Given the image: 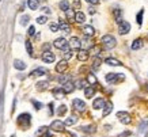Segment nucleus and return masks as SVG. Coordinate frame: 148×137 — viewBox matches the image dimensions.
<instances>
[{"mask_svg":"<svg viewBox=\"0 0 148 137\" xmlns=\"http://www.w3.org/2000/svg\"><path fill=\"white\" fill-rule=\"evenodd\" d=\"M101 42H102V45L106 49H113L114 46H116V44H117L116 38H114L112 34H106V36H103L102 40H101Z\"/></svg>","mask_w":148,"mask_h":137,"instance_id":"nucleus-1","label":"nucleus"},{"mask_svg":"<svg viewBox=\"0 0 148 137\" xmlns=\"http://www.w3.org/2000/svg\"><path fill=\"white\" fill-rule=\"evenodd\" d=\"M54 48L56 49H61V50H68V46H69V42H68L65 38H57V40L53 42Z\"/></svg>","mask_w":148,"mask_h":137,"instance_id":"nucleus-2","label":"nucleus"},{"mask_svg":"<svg viewBox=\"0 0 148 137\" xmlns=\"http://www.w3.org/2000/svg\"><path fill=\"white\" fill-rule=\"evenodd\" d=\"M121 80H124V76L121 73H108L106 75V82L110 84H116Z\"/></svg>","mask_w":148,"mask_h":137,"instance_id":"nucleus-3","label":"nucleus"},{"mask_svg":"<svg viewBox=\"0 0 148 137\" xmlns=\"http://www.w3.org/2000/svg\"><path fill=\"white\" fill-rule=\"evenodd\" d=\"M117 118L120 119L124 125H129L132 122V118H130V115L126 111H118L117 113Z\"/></svg>","mask_w":148,"mask_h":137,"instance_id":"nucleus-4","label":"nucleus"},{"mask_svg":"<svg viewBox=\"0 0 148 137\" xmlns=\"http://www.w3.org/2000/svg\"><path fill=\"white\" fill-rule=\"evenodd\" d=\"M18 124L21 125V126H23V128H27V126L30 125V114H27V113L21 114L18 117Z\"/></svg>","mask_w":148,"mask_h":137,"instance_id":"nucleus-5","label":"nucleus"},{"mask_svg":"<svg viewBox=\"0 0 148 137\" xmlns=\"http://www.w3.org/2000/svg\"><path fill=\"white\" fill-rule=\"evenodd\" d=\"M50 129L54 130V132H64V129H65V124H64L63 121H53L52 124H50Z\"/></svg>","mask_w":148,"mask_h":137,"instance_id":"nucleus-6","label":"nucleus"},{"mask_svg":"<svg viewBox=\"0 0 148 137\" xmlns=\"http://www.w3.org/2000/svg\"><path fill=\"white\" fill-rule=\"evenodd\" d=\"M72 106H73V109L76 111H79V113H83V111L86 110V103L82 99H73L72 101Z\"/></svg>","mask_w":148,"mask_h":137,"instance_id":"nucleus-7","label":"nucleus"},{"mask_svg":"<svg viewBox=\"0 0 148 137\" xmlns=\"http://www.w3.org/2000/svg\"><path fill=\"white\" fill-rule=\"evenodd\" d=\"M69 48L75 49V50H80L82 48V41L77 38V37H72L69 40Z\"/></svg>","mask_w":148,"mask_h":137,"instance_id":"nucleus-8","label":"nucleus"},{"mask_svg":"<svg viewBox=\"0 0 148 137\" xmlns=\"http://www.w3.org/2000/svg\"><path fill=\"white\" fill-rule=\"evenodd\" d=\"M129 30H130L129 22L122 21V22L120 23V27H118V33H120V34H126V33H129Z\"/></svg>","mask_w":148,"mask_h":137,"instance_id":"nucleus-9","label":"nucleus"},{"mask_svg":"<svg viewBox=\"0 0 148 137\" xmlns=\"http://www.w3.org/2000/svg\"><path fill=\"white\" fill-rule=\"evenodd\" d=\"M106 106V102L103 98H97L94 102H92V107H94L95 110H99V109H103V107Z\"/></svg>","mask_w":148,"mask_h":137,"instance_id":"nucleus-10","label":"nucleus"},{"mask_svg":"<svg viewBox=\"0 0 148 137\" xmlns=\"http://www.w3.org/2000/svg\"><path fill=\"white\" fill-rule=\"evenodd\" d=\"M88 57H90V52H88V50L80 49V50L77 52V60H79V61H86V60H88Z\"/></svg>","mask_w":148,"mask_h":137,"instance_id":"nucleus-11","label":"nucleus"},{"mask_svg":"<svg viewBox=\"0 0 148 137\" xmlns=\"http://www.w3.org/2000/svg\"><path fill=\"white\" fill-rule=\"evenodd\" d=\"M67 68H68L67 60H61L58 64H56V72H58V73H63L64 71H67Z\"/></svg>","mask_w":148,"mask_h":137,"instance_id":"nucleus-12","label":"nucleus"},{"mask_svg":"<svg viewBox=\"0 0 148 137\" xmlns=\"http://www.w3.org/2000/svg\"><path fill=\"white\" fill-rule=\"evenodd\" d=\"M42 60L45 62H53L54 60H56V56H54L52 52L48 50V52H44V53H42Z\"/></svg>","mask_w":148,"mask_h":137,"instance_id":"nucleus-13","label":"nucleus"},{"mask_svg":"<svg viewBox=\"0 0 148 137\" xmlns=\"http://www.w3.org/2000/svg\"><path fill=\"white\" fill-rule=\"evenodd\" d=\"M83 33H84L86 37H92L95 34V30L92 26H88V25H87V26L83 27Z\"/></svg>","mask_w":148,"mask_h":137,"instance_id":"nucleus-14","label":"nucleus"},{"mask_svg":"<svg viewBox=\"0 0 148 137\" xmlns=\"http://www.w3.org/2000/svg\"><path fill=\"white\" fill-rule=\"evenodd\" d=\"M76 88L75 87V84L72 83V82H68V83H65V84H63V90L65 91V94H69V92H72L73 90Z\"/></svg>","mask_w":148,"mask_h":137,"instance_id":"nucleus-15","label":"nucleus"},{"mask_svg":"<svg viewBox=\"0 0 148 137\" xmlns=\"http://www.w3.org/2000/svg\"><path fill=\"white\" fill-rule=\"evenodd\" d=\"M105 62H106L108 65H110V66H120V65H121V62L118 61L117 58H113V57L106 58V60H105Z\"/></svg>","mask_w":148,"mask_h":137,"instance_id":"nucleus-16","label":"nucleus"},{"mask_svg":"<svg viewBox=\"0 0 148 137\" xmlns=\"http://www.w3.org/2000/svg\"><path fill=\"white\" fill-rule=\"evenodd\" d=\"M94 94H95V88L94 87H91V86H88V87H86L84 88V95H86V98H92L94 97Z\"/></svg>","mask_w":148,"mask_h":137,"instance_id":"nucleus-17","label":"nucleus"},{"mask_svg":"<svg viewBox=\"0 0 148 137\" xmlns=\"http://www.w3.org/2000/svg\"><path fill=\"white\" fill-rule=\"evenodd\" d=\"M53 95H54V98L61 99V98H64V95H65V91L63 90V87H61V88H54L53 90Z\"/></svg>","mask_w":148,"mask_h":137,"instance_id":"nucleus-18","label":"nucleus"},{"mask_svg":"<svg viewBox=\"0 0 148 137\" xmlns=\"http://www.w3.org/2000/svg\"><path fill=\"white\" fill-rule=\"evenodd\" d=\"M58 26H60V30L64 31V33H69V31H71V26H69L65 21H61V22L58 23Z\"/></svg>","mask_w":148,"mask_h":137,"instance_id":"nucleus-19","label":"nucleus"},{"mask_svg":"<svg viewBox=\"0 0 148 137\" xmlns=\"http://www.w3.org/2000/svg\"><path fill=\"white\" fill-rule=\"evenodd\" d=\"M101 64H102V60H101V57H99V56H95L94 57V60H92V69H95V71H97V69H99V66H101Z\"/></svg>","mask_w":148,"mask_h":137,"instance_id":"nucleus-20","label":"nucleus"},{"mask_svg":"<svg viewBox=\"0 0 148 137\" xmlns=\"http://www.w3.org/2000/svg\"><path fill=\"white\" fill-rule=\"evenodd\" d=\"M46 68H37V69H34V71L30 73L32 76H42V75H45L46 73Z\"/></svg>","mask_w":148,"mask_h":137,"instance_id":"nucleus-21","label":"nucleus"},{"mask_svg":"<svg viewBox=\"0 0 148 137\" xmlns=\"http://www.w3.org/2000/svg\"><path fill=\"white\" fill-rule=\"evenodd\" d=\"M27 5L30 10H37L40 7V0H29L27 1Z\"/></svg>","mask_w":148,"mask_h":137,"instance_id":"nucleus-22","label":"nucleus"},{"mask_svg":"<svg viewBox=\"0 0 148 137\" xmlns=\"http://www.w3.org/2000/svg\"><path fill=\"white\" fill-rule=\"evenodd\" d=\"M75 18H76V12L73 11V10H68L67 11V19L69 22H75Z\"/></svg>","mask_w":148,"mask_h":137,"instance_id":"nucleus-23","label":"nucleus"},{"mask_svg":"<svg viewBox=\"0 0 148 137\" xmlns=\"http://www.w3.org/2000/svg\"><path fill=\"white\" fill-rule=\"evenodd\" d=\"M14 66H15L16 69H19V71H23V69L26 68V64L23 61H21V60H15V61H14Z\"/></svg>","mask_w":148,"mask_h":137,"instance_id":"nucleus-24","label":"nucleus"},{"mask_svg":"<svg viewBox=\"0 0 148 137\" xmlns=\"http://www.w3.org/2000/svg\"><path fill=\"white\" fill-rule=\"evenodd\" d=\"M113 110V105L109 102V103H106V106L103 107V117H106V115H109L110 113H112Z\"/></svg>","mask_w":148,"mask_h":137,"instance_id":"nucleus-25","label":"nucleus"},{"mask_svg":"<svg viewBox=\"0 0 148 137\" xmlns=\"http://www.w3.org/2000/svg\"><path fill=\"white\" fill-rule=\"evenodd\" d=\"M141 46H143V40H140V38L135 40L133 44H132V49H133V50H137V49H140Z\"/></svg>","mask_w":148,"mask_h":137,"instance_id":"nucleus-26","label":"nucleus"},{"mask_svg":"<svg viewBox=\"0 0 148 137\" xmlns=\"http://www.w3.org/2000/svg\"><path fill=\"white\" fill-rule=\"evenodd\" d=\"M86 21V15L83 12H80V11H79V12H76V18H75V22L76 23H83Z\"/></svg>","mask_w":148,"mask_h":137,"instance_id":"nucleus-27","label":"nucleus"},{"mask_svg":"<svg viewBox=\"0 0 148 137\" xmlns=\"http://www.w3.org/2000/svg\"><path fill=\"white\" fill-rule=\"evenodd\" d=\"M58 83H61V84H65L68 83V82H71V76L69 75H61V76H58Z\"/></svg>","mask_w":148,"mask_h":137,"instance_id":"nucleus-28","label":"nucleus"},{"mask_svg":"<svg viewBox=\"0 0 148 137\" xmlns=\"http://www.w3.org/2000/svg\"><path fill=\"white\" fill-rule=\"evenodd\" d=\"M58 7H60V10H63V11H65V12H67L68 10H69V1H67V0H63V1H60Z\"/></svg>","mask_w":148,"mask_h":137,"instance_id":"nucleus-29","label":"nucleus"},{"mask_svg":"<svg viewBox=\"0 0 148 137\" xmlns=\"http://www.w3.org/2000/svg\"><path fill=\"white\" fill-rule=\"evenodd\" d=\"M87 82H88L91 86H95V84L98 83V80H97L95 75H92V73H88V75H87Z\"/></svg>","mask_w":148,"mask_h":137,"instance_id":"nucleus-30","label":"nucleus"},{"mask_svg":"<svg viewBox=\"0 0 148 137\" xmlns=\"http://www.w3.org/2000/svg\"><path fill=\"white\" fill-rule=\"evenodd\" d=\"M48 86H49L48 82H40V83H37V90L38 91H44V90L48 88Z\"/></svg>","mask_w":148,"mask_h":137,"instance_id":"nucleus-31","label":"nucleus"},{"mask_svg":"<svg viewBox=\"0 0 148 137\" xmlns=\"http://www.w3.org/2000/svg\"><path fill=\"white\" fill-rule=\"evenodd\" d=\"M76 122H77V118H76V117H73V115H72V117H69V118L65 119V122H64V124L67 125V126H71V125L76 124Z\"/></svg>","mask_w":148,"mask_h":137,"instance_id":"nucleus-32","label":"nucleus"},{"mask_svg":"<svg viewBox=\"0 0 148 137\" xmlns=\"http://www.w3.org/2000/svg\"><path fill=\"white\" fill-rule=\"evenodd\" d=\"M25 44H26V49H27V53H29V56H30V57H33V45H32V42L27 40Z\"/></svg>","mask_w":148,"mask_h":137,"instance_id":"nucleus-33","label":"nucleus"},{"mask_svg":"<svg viewBox=\"0 0 148 137\" xmlns=\"http://www.w3.org/2000/svg\"><path fill=\"white\" fill-rule=\"evenodd\" d=\"M83 132L86 133H94L95 132V126L94 125H90V126H83V128H80Z\"/></svg>","mask_w":148,"mask_h":137,"instance_id":"nucleus-34","label":"nucleus"},{"mask_svg":"<svg viewBox=\"0 0 148 137\" xmlns=\"http://www.w3.org/2000/svg\"><path fill=\"white\" fill-rule=\"evenodd\" d=\"M86 84H87V82H86V80H77L76 83H75V87H76V88H79V90H82V88H84V87H86Z\"/></svg>","mask_w":148,"mask_h":137,"instance_id":"nucleus-35","label":"nucleus"},{"mask_svg":"<svg viewBox=\"0 0 148 137\" xmlns=\"http://www.w3.org/2000/svg\"><path fill=\"white\" fill-rule=\"evenodd\" d=\"M67 113V106L65 105H61V106H58L57 109V115H64Z\"/></svg>","mask_w":148,"mask_h":137,"instance_id":"nucleus-36","label":"nucleus"},{"mask_svg":"<svg viewBox=\"0 0 148 137\" xmlns=\"http://www.w3.org/2000/svg\"><path fill=\"white\" fill-rule=\"evenodd\" d=\"M121 10H114V16H116V21L118 23H121L122 21H121Z\"/></svg>","mask_w":148,"mask_h":137,"instance_id":"nucleus-37","label":"nucleus"},{"mask_svg":"<svg viewBox=\"0 0 148 137\" xmlns=\"http://www.w3.org/2000/svg\"><path fill=\"white\" fill-rule=\"evenodd\" d=\"M60 30V26H58L57 23H52L50 25V31H53V33H56V31Z\"/></svg>","mask_w":148,"mask_h":137,"instance_id":"nucleus-38","label":"nucleus"},{"mask_svg":"<svg viewBox=\"0 0 148 137\" xmlns=\"http://www.w3.org/2000/svg\"><path fill=\"white\" fill-rule=\"evenodd\" d=\"M27 23H29V16L25 15V16H22V19H21V25H22V26H26Z\"/></svg>","mask_w":148,"mask_h":137,"instance_id":"nucleus-39","label":"nucleus"},{"mask_svg":"<svg viewBox=\"0 0 148 137\" xmlns=\"http://www.w3.org/2000/svg\"><path fill=\"white\" fill-rule=\"evenodd\" d=\"M143 14H144L143 10H141V11L137 14V23H139V25H141V22H143Z\"/></svg>","mask_w":148,"mask_h":137,"instance_id":"nucleus-40","label":"nucleus"},{"mask_svg":"<svg viewBox=\"0 0 148 137\" xmlns=\"http://www.w3.org/2000/svg\"><path fill=\"white\" fill-rule=\"evenodd\" d=\"M46 21H48L46 16H40V18H37V23H40V25H44Z\"/></svg>","mask_w":148,"mask_h":137,"instance_id":"nucleus-41","label":"nucleus"},{"mask_svg":"<svg viewBox=\"0 0 148 137\" xmlns=\"http://www.w3.org/2000/svg\"><path fill=\"white\" fill-rule=\"evenodd\" d=\"M72 57V52L71 50H65V53H64V60H69Z\"/></svg>","mask_w":148,"mask_h":137,"instance_id":"nucleus-42","label":"nucleus"},{"mask_svg":"<svg viewBox=\"0 0 148 137\" xmlns=\"http://www.w3.org/2000/svg\"><path fill=\"white\" fill-rule=\"evenodd\" d=\"M33 105L36 106V109H37V110H41V109H42V103H40V102L33 101Z\"/></svg>","mask_w":148,"mask_h":137,"instance_id":"nucleus-43","label":"nucleus"},{"mask_svg":"<svg viewBox=\"0 0 148 137\" xmlns=\"http://www.w3.org/2000/svg\"><path fill=\"white\" fill-rule=\"evenodd\" d=\"M147 124H148V118H145V119H144V122H143V124L140 125V132H143L144 128L147 126Z\"/></svg>","mask_w":148,"mask_h":137,"instance_id":"nucleus-44","label":"nucleus"},{"mask_svg":"<svg viewBox=\"0 0 148 137\" xmlns=\"http://www.w3.org/2000/svg\"><path fill=\"white\" fill-rule=\"evenodd\" d=\"M34 34H36V27L30 26L29 27V36H34Z\"/></svg>","mask_w":148,"mask_h":137,"instance_id":"nucleus-45","label":"nucleus"},{"mask_svg":"<svg viewBox=\"0 0 148 137\" xmlns=\"http://www.w3.org/2000/svg\"><path fill=\"white\" fill-rule=\"evenodd\" d=\"M88 3H91V4H98L99 3V0H87Z\"/></svg>","mask_w":148,"mask_h":137,"instance_id":"nucleus-46","label":"nucleus"},{"mask_svg":"<svg viewBox=\"0 0 148 137\" xmlns=\"http://www.w3.org/2000/svg\"><path fill=\"white\" fill-rule=\"evenodd\" d=\"M42 11H44V12H46V14H50V10L48 8V7H42Z\"/></svg>","mask_w":148,"mask_h":137,"instance_id":"nucleus-47","label":"nucleus"},{"mask_svg":"<svg viewBox=\"0 0 148 137\" xmlns=\"http://www.w3.org/2000/svg\"><path fill=\"white\" fill-rule=\"evenodd\" d=\"M44 137H52V134L49 132H46V133H44Z\"/></svg>","mask_w":148,"mask_h":137,"instance_id":"nucleus-48","label":"nucleus"},{"mask_svg":"<svg viewBox=\"0 0 148 137\" xmlns=\"http://www.w3.org/2000/svg\"><path fill=\"white\" fill-rule=\"evenodd\" d=\"M75 5H76V7H79V5H80V3H79V0H75Z\"/></svg>","mask_w":148,"mask_h":137,"instance_id":"nucleus-49","label":"nucleus"}]
</instances>
